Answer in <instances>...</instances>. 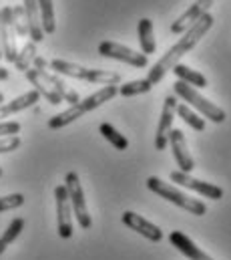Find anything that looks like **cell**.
I'll list each match as a JSON object with an SVG mask.
<instances>
[{
	"label": "cell",
	"instance_id": "8992f818",
	"mask_svg": "<svg viewBox=\"0 0 231 260\" xmlns=\"http://www.w3.org/2000/svg\"><path fill=\"white\" fill-rule=\"evenodd\" d=\"M64 188L68 192L70 208H72V214H74L79 226L83 230H89L93 226V220H91V214H89V208H87V200H85V192H83V186H81V180H79L76 172H68L64 176Z\"/></svg>",
	"mask_w": 231,
	"mask_h": 260
},
{
	"label": "cell",
	"instance_id": "5b68a950",
	"mask_svg": "<svg viewBox=\"0 0 231 260\" xmlns=\"http://www.w3.org/2000/svg\"><path fill=\"white\" fill-rule=\"evenodd\" d=\"M173 89H175V95H179V97L185 101V105L195 107V109H197L203 117H207L209 121H213V123H223V121L227 119L225 111H223L219 105H215L213 101L205 99L195 87H191V85H187V83H183V81H177L173 85Z\"/></svg>",
	"mask_w": 231,
	"mask_h": 260
},
{
	"label": "cell",
	"instance_id": "3957f363",
	"mask_svg": "<svg viewBox=\"0 0 231 260\" xmlns=\"http://www.w3.org/2000/svg\"><path fill=\"white\" fill-rule=\"evenodd\" d=\"M147 188H149L153 194L159 196V198H163V200L171 202L175 206H179V208L185 210L187 214L203 216V214L207 212V206H205L201 200H195V198H191V196L183 194L181 190H177L169 182H163V180L157 178V176H149V178H147Z\"/></svg>",
	"mask_w": 231,
	"mask_h": 260
},
{
	"label": "cell",
	"instance_id": "e0dca14e",
	"mask_svg": "<svg viewBox=\"0 0 231 260\" xmlns=\"http://www.w3.org/2000/svg\"><path fill=\"white\" fill-rule=\"evenodd\" d=\"M22 8L26 12V22H28V39L32 43H41L45 39L43 24H41V14H38V2L36 0H22Z\"/></svg>",
	"mask_w": 231,
	"mask_h": 260
},
{
	"label": "cell",
	"instance_id": "ffe728a7",
	"mask_svg": "<svg viewBox=\"0 0 231 260\" xmlns=\"http://www.w3.org/2000/svg\"><path fill=\"white\" fill-rule=\"evenodd\" d=\"M173 73L179 81H183V83H187V85H191V87H199V89H205V87H207V77H205L203 73L191 69V67L175 65Z\"/></svg>",
	"mask_w": 231,
	"mask_h": 260
},
{
	"label": "cell",
	"instance_id": "8fae6325",
	"mask_svg": "<svg viewBox=\"0 0 231 260\" xmlns=\"http://www.w3.org/2000/svg\"><path fill=\"white\" fill-rule=\"evenodd\" d=\"M177 99L175 95H167L165 97V103H163V109H161V117H159V125H157V133H155V149L157 151H163L169 143V131L173 129V119L175 113H177Z\"/></svg>",
	"mask_w": 231,
	"mask_h": 260
},
{
	"label": "cell",
	"instance_id": "cb8c5ba5",
	"mask_svg": "<svg viewBox=\"0 0 231 260\" xmlns=\"http://www.w3.org/2000/svg\"><path fill=\"white\" fill-rule=\"evenodd\" d=\"M22 230H24V218H14V220L8 224V228L4 230V234L0 236V254L20 236Z\"/></svg>",
	"mask_w": 231,
	"mask_h": 260
},
{
	"label": "cell",
	"instance_id": "ba28073f",
	"mask_svg": "<svg viewBox=\"0 0 231 260\" xmlns=\"http://www.w3.org/2000/svg\"><path fill=\"white\" fill-rule=\"evenodd\" d=\"M32 69H34V73L51 87V89H55L58 93V97L62 99V101H66V103H70V105H74V103H79L81 101V97H79V93L74 91V89H70L58 75H55V73H51L49 69H47V61L43 59V57H36L34 59V63H32Z\"/></svg>",
	"mask_w": 231,
	"mask_h": 260
},
{
	"label": "cell",
	"instance_id": "7402d4cb",
	"mask_svg": "<svg viewBox=\"0 0 231 260\" xmlns=\"http://www.w3.org/2000/svg\"><path fill=\"white\" fill-rule=\"evenodd\" d=\"M38 2V14L45 35H53L57 30V18H55V2L53 0H36Z\"/></svg>",
	"mask_w": 231,
	"mask_h": 260
},
{
	"label": "cell",
	"instance_id": "44dd1931",
	"mask_svg": "<svg viewBox=\"0 0 231 260\" xmlns=\"http://www.w3.org/2000/svg\"><path fill=\"white\" fill-rule=\"evenodd\" d=\"M26 79L30 81V85L34 87V91H36L38 95H43L51 105H58V103H62V99L58 97L57 91H55V89H51V87H49V85H47V83H45V81L34 73V69H28V71H26Z\"/></svg>",
	"mask_w": 231,
	"mask_h": 260
},
{
	"label": "cell",
	"instance_id": "d6986e66",
	"mask_svg": "<svg viewBox=\"0 0 231 260\" xmlns=\"http://www.w3.org/2000/svg\"><path fill=\"white\" fill-rule=\"evenodd\" d=\"M38 99H41V95L32 89V91L22 93L20 97H16V99H12V101H8V103H2V105H0V119H2V117H8V115H14V113H18V111H22V109H28V107H32V105H36Z\"/></svg>",
	"mask_w": 231,
	"mask_h": 260
},
{
	"label": "cell",
	"instance_id": "7c38bea8",
	"mask_svg": "<svg viewBox=\"0 0 231 260\" xmlns=\"http://www.w3.org/2000/svg\"><path fill=\"white\" fill-rule=\"evenodd\" d=\"M171 182L183 186V188H187V190H193V192H197V194L203 196V198H209V200H221L223 198V190L219 186L209 184V182H203V180H197V178H193V176H189L185 172H179V170L171 172Z\"/></svg>",
	"mask_w": 231,
	"mask_h": 260
},
{
	"label": "cell",
	"instance_id": "7a4b0ae2",
	"mask_svg": "<svg viewBox=\"0 0 231 260\" xmlns=\"http://www.w3.org/2000/svg\"><path fill=\"white\" fill-rule=\"evenodd\" d=\"M117 93H119V87H117V85H105V87H101V89L95 91L93 95H89V97L81 99L79 103L70 105L66 111H62V113H58L55 117H51V119H49V127H51V129H62V127H66L68 123L76 121V119L83 117L85 113H89V111L101 107L103 103L111 101Z\"/></svg>",
	"mask_w": 231,
	"mask_h": 260
},
{
	"label": "cell",
	"instance_id": "1f68e13d",
	"mask_svg": "<svg viewBox=\"0 0 231 260\" xmlns=\"http://www.w3.org/2000/svg\"><path fill=\"white\" fill-rule=\"evenodd\" d=\"M8 79V71L4 67H0V81H6Z\"/></svg>",
	"mask_w": 231,
	"mask_h": 260
},
{
	"label": "cell",
	"instance_id": "4dcf8cb0",
	"mask_svg": "<svg viewBox=\"0 0 231 260\" xmlns=\"http://www.w3.org/2000/svg\"><path fill=\"white\" fill-rule=\"evenodd\" d=\"M16 133H20V123L18 121L0 123V137H8V135H16Z\"/></svg>",
	"mask_w": 231,
	"mask_h": 260
},
{
	"label": "cell",
	"instance_id": "9a60e30c",
	"mask_svg": "<svg viewBox=\"0 0 231 260\" xmlns=\"http://www.w3.org/2000/svg\"><path fill=\"white\" fill-rule=\"evenodd\" d=\"M211 4H213V0H195V4H191V6L175 20L173 24H171V32H173V35H183L191 24H195V22L211 8Z\"/></svg>",
	"mask_w": 231,
	"mask_h": 260
},
{
	"label": "cell",
	"instance_id": "836d02e7",
	"mask_svg": "<svg viewBox=\"0 0 231 260\" xmlns=\"http://www.w3.org/2000/svg\"><path fill=\"white\" fill-rule=\"evenodd\" d=\"M0 59H2V39H0Z\"/></svg>",
	"mask_w": 231,
	"mask_h": 260
},
{
	"label": "cell",
	"instance_id": "f546056e",
	"mask_svg": "<svg viewBox=\"0 0 231 260\" xmlns=\"http://www.w3.org/2000/svg\"><path fill=\"white\" fill-rule=\"evenodd\" d=\"M22 145V139L18 135H8V137H0V153H10L16 151Z\"/></svg>",
	"mask_w": 231,
	"mask_h": 260
},
{
	"label": "cell",
	"instance_id": "484cf974",
	"mask_svg": "<svg viewBox=\"0 0 231 260\" xmlns=\"http://www.w3.org/2000/svg\"><path fill=\"white\" fill-rule=\"evenodd\" d=\"M99 131H101V135H103L115 149H119V151H125V149L129 147V139H127L123 133H119L111 123H101Z\"/></svg>",
	"mask_w": 231,
	"mask_h": 260
},
{
	"label": "cell",
	"instance_id": "603a6c76",
	"mask_svg": "<svg viewBox=\"0 0 231 260\" xmlns=\"http://www.w3.org/2000/svg\"><path fill=\"white\" fill-rule=\"evenodd\" d=\"M34 59H36V43L28 41V43L18 51L16 61H14V67H16V71L26 73V71L30 69V65L34 63Z\"/></svg>",
	"mask_w": 231,
	"mask_h": 260
},
{
	"label": "cell",
	"instance_id": "d6a6232c",
	"mask_svg": "<svg viewBox=\"0 0 231 260\" xmlns=\"http://www.w3.org/2000/svg\"><path fill=\"white\" fill-rule=\"evenodd\" d=\"M4 103V93H0V105Z\"/></svg>",
	"mask_w": 231,
	"mask_h": 260
},
{
	"label": "cell",
	"instance_id": "5bb4252c",
	"mask_svg": "<svg viewBox=\"0 0 231 260\" xmlns=\"http://www.w3.org/2000/svg\"><path fill=\"white\" fill-rule=\"evenodd\" d=\"M169 143H171V149H173V157L179 166V172H185V174H191L193 168H195V161H193V155L187 147V139L183 135L181 129H171L169 131Z\"/></svg>",
	"mask_w": 231,
	"mask_h": 260
},
{
	"label": "cell",
	"instance_id": "2e32d148",
	"mask_svg": "<svg viewBox=\"0 0 231 260\" xmlns=\"http://www.w3.org/2000/svg\"><path fill=\"white\" fill-rule=\"evenodd\" d=\"M169 242H171V246H175L181 254H185L189 260H213L207 252H203L187 234H183L179 230L169 234Z\"/></svg>",
	"mask_w": 231,
	"mask_h": 260
},
{
	"label": "cell",
	"instance_id": "30bf717a",
	"mask_svg": "<svg viewBox=\"0 0 231 260\" xmlns=\"http://www.w3.org/2000/svg\"><path fill=\"white\" fill-rule=\"evenodd\" d=\"M55 202H57L58 236L68 240L72 236V208H70V200H68V192H66L64 184L55 188Z\"/></svg>",
	"mask_w": 231,
	"mask_h": 260
},
{
	"label": "cell",
	"instance_id": "4316f807",
	"mask_svg": "<svg viewBox=\"0 0 231 260\" xmlns=\"http://www.w3.org/2000/svg\"><path fill=\"white\" fill-rule=\"evenodd\" d=\"M177 115L191 127V129H195V131H203L205 129V119L199 115V113H195L189 105H177Z\"/></svg>",
	"mask_w": 231,
	"mask_h": 260
},
{
	"label": "cell",
	"instance_id": "e575fe53",
	"mask_svg": "<svg viewBox=\"0 0 231 260\" xmlns=\"http://www.w3.org/2000/svg\"><path fill=\"white\" fill-rule=\"evenodd\" d=\"M0 178H2V168H0Z\"/></svg>",
	"mask_w": 231,
	"mask_h": 260
},
{
	"label": "cell",
	"instance_id": "6da1fadb",
	"mask_svg": "<svg viewBox=\"0 0 231 260\" xmlns=\"http://www.w3.org/2000/svg\"><path fill=\"white\" fill-rule=\"evenodd\" d=\"M213 26V16L209 14V12H205L195 24H191L185 32H183V37L175 43L173 47L155 63V65L149 69V75H147V81L151 83V85H157V83H161L163 81V77L169 73V71H173L175 65H179V61L207 35V30Z\"/></svg>",
	"mask_w": 231,
	"mask_h": 260
},
{
	"label": "cell",
	"instance_id": "ac0fdd59",
	"mask_svg": "<svg viewBox=\"0 0 231 260\" xmlns=\"http://www.w3.org/2000/svg\"><path fill=\"white\" fill-rule=\"evenodd\" d=\"M137 39L141 45V53L143 55H153L157 51V41H155V28H153V20L149 18H141L137 24Z\"/></svg>",
	"mask_w": 231,
	"mask_h": 260
},
{
	"label": "cell",
	"instance_id": "f1b7e54d",
	"mask_svg": "<svg viewBox=\"0 0 231 260\" xmlns=\"http://www.w3.org/2000/svg\"><path fill=\"white\" fill-rule=\"evenodd\" d=\"M24 202H26V198L22 194L0 196V214H2V212H8V210H16V208H20Z\"/></svg>",
	"mask_w": 231,
	"mask_h": 260
},
{
	"label": "cell",
	"instance_id": "9c48e42d",
	"mask_svg": "<svg viewBox=\"0 0 231 260\" xmlns=\"http://www.w3.org/2000/svg\"><path fill=\"white\" fill-rule=\"evenodd\" d=\"M0 39H2V57L8 63H14L18 55V45H16V30L12 24V6H4L0 10Z\"/></svg>",
	"mask_w": 231,
	"mask_h": 260
},
{
	"label": "cell",
	"instance_id": "d4e9b609",
	"mask_svg": "<svg viewBox=\"0 0 231 260\" xmlns=\"http://www.w3.org/2000/svg\"><path fill=\"white\" fill-rule=\"evenodd\" d=\"M151 89H153V85H151L147 79H135V81L123 83V85L119 87V95H121V97H135V95L149 93Z\"/></svg>",
	"mask_w": 231,
	"mask_h": 260
},
{
	"label": "cell",
	"instance_id": "52a82bcc",
	"mask_svg": "<svg viewBox=\"0 0 231 260\" xmlns=\"http://www.w3.org/2000/svg\"><path fill=\"white\" fill-rule=\"evenodd\" d=\"M99 55L101 57H107V59H115L121 63H127L131 67H137V69H145L149 65V57L143 55V53H137L125 45H119L113 41H103L99 43Z\"/></svg>",
	"mask_w": 231,
	"mask_h": 260
},
{
	"label": "cell",
	"instance_id": "83f0119b",
	"mask_svg": "<svg viewBox=\"0 0 231 260\" xmlns=\"http://www.w3.org/2000/svg\"><path fill=\"white\" fill-rule=\"evenodd\" d=\"M12 24H14L16 37H22V39L28 37V22H26V12H24L22 4L12 6Z\"/></svg>",
	"mask_w": 231,
	"mask_h": 260
},
{
	"label": "cell",
	"instance_id": "4fadbf2b",
	"mask_svg": "<svg viewBox=\"0 0 231 260\" xmlns=\"http://www.w3.org/2000/svg\"><path fill=\"white\" fill-rule=\"evenodd\" d=\"M123 224L127 226V228H131V230H135L137 234H141L143 238H147V240H151V242H161L163 240V230L157 226V224H153V222H149L147 218H143L141 214H137V212H125L123 214Z\"/></svg>",
	"mask_w": 231,
	"mask_h": 260
},
{
	"label": "cell",
	"instance_id": "277c9868",
	"mask_svg": "<svg viewBox=\"0 0 231 260\" xmlns=\"http://www.w3.org/2000/svg\"><path fill=\"white\" fill-rule=\"evenodd\" d=\"M51 69L58 75H66L79 81H89V83H97V85H119L121 83V75L113 71H101V69H87L76 63H68L62 59L51 61Z\"/></svg>",
	"mask_w": 231,
	"mask_h": 260
}]
</instances>
